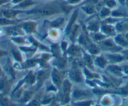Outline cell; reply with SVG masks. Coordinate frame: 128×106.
<instances>
[{
	"label": "cell",
	"mask_w": 128,
	"mask_h": 106,
	"mask_svg": "<svg viewBox=\"0 0 128 106\" xmlns=\"http://www.w3.org/2000/svg\"><path fill=\"white\" fill-rule=\"evenodd\" d=\"M23 26L28 32H31V31H32L34 29V24L32 23H24Z\"/></svg>",
	"instance_id": "cell-11"
},
{
	"label": "cell",
	"mask_w": 128,
	"mask_h": 106,
	"mask_svg": "<svg viewBox=\"0 0 128 106\" xmlns=\"http://www.w3.org/2000/svg\"><path fill=\"white\" fill-rule=\"evenodd\" d=\"M6 54V53H5L4 52H2V51H0V56L1 55H5Z\"/></svg>",
	"instance_id": "cell-24"
},
{
	"label": "cell",
	"mask_w": 128,
	"mask_h": 106,
	"mask_svg": "<svg viewBox=\"0 0 128 106\" xmlns=\"http://www.w3.org/2000/svg\"><path fill=\"white\" fill-rule=\"evenodd\" d=\"M20 12L14 10H6L3 12V14L4 17L7 18H11L14 17Z\"/></svg>",
	"instance_id": "cell-5"
},
{
	"label": "cell",
	"mask_w": 128,
	"mask_h": 106,
	"mask_svg": "<svg viewBox=\"0 0 128 106\" xmlns=\"http://www.w3.org/2000/svg\"><path fill=\"white\" fill-rule=\"evenodd\" d=\"M70 77L72 80L76 82H80L82 80V77L80 72L77 70H74L70 72Z\"/></svg>",
	"instance_id": "cell-3"
},
{
	"label": "cell",
	"mask_w": 128,
	"mask_h": 106,
	"mask_svg": "<svg viewBox=\"0 0 128 106\" xmlns=\"http://www.w3.org/2000/svg\"><path fill=\"white\" fill-rule=\"evenodd\" d=\"M60 12V8L54 5H45L38 8H35L29 11L28 13L30 14H36L42 16H50L52 14H56Z\"/></svg>",
	"instance_id": "cell-1"
},
{
	"label": "cell",
	"mask_w": 128,
	"mask_h": 106,
	"mask_svg": "<svg viewBox=\"0 0 128 106\" xmlns=\"http://www.w3.org/2000/svg\"><path fill=\"white\" fill-rule=\"evenodd\" d=\"M97 62H98V65H99V66H101V67H103L106 64L105 60H104L102 58H98Z\"/></svg>",
	"instance_id": "cell-16"
},
{
	"label": "cell",
	"mask_w": 128,
	"mask_h": 106,
	"mask_svg": "<svg viewBox=\"0 0 128 106\" xmlns=\"http://www.w3.org/2000/svg\"><path fill=\"white\" fill-rule=\"evenodd\" d=\"M13 55H14V57H15V58L16 59V60H20V61L21 56H20V54H18L17 52H13Z\"/></svg>",
	"instance_id": "cell-19"
},
{
	"label": "cell",
	"mask_w": 128,
	"mask_h": 106,
	"mask_svg": "<svg viewBox=\"0 0 128 106\" xmlns=\"http://www.w3.org/2000/svg\"><path fill=\"white\" fill-rule=\"evenodd\" d=\"M63 22H64V19H63L62 18H57V19L55 20V21H54V22L52 23V25L53 26L56 27L60 25Z\"/></svg>",
	"instance_id": "cell-10"
},
{
	"label": "cell",
	"mask_w": 128,
	"mask_h": 106,
	"mask_svg": "<svg viewBox=\"0 0 128 106\" xmlns=\"http://www.w3.org/2000/svg\"><path fill=\"white\" fill-rule=\"evenodd\" d=\"M28 106H40V103L37 100H35L31 102L28 105Z\"/></svg>",
	"instance_id": "cell-18"
},
{
	"label": "cell",
	"mask_w": 128,
	"mask_h": 106,
	"mask_svg": "<svg viewBox=\"0 0 128 106\" xmlns=\"http://www.w3.org/2000/svg\"><path fill=\"white\" fill-rule=\"evenodd\" d=\"M71 88V84L68 80H65L63 82V92L64 95L68 96L70 90Z\"/></svg>",
	"instance_id": "cell-4"
},
{
	"label": "cell",
	"mask_w": 128,
	"mask_h": 106,
	"mask_svg": "<svg viewBox=\"0 0 128 106\" xmlns=\"http://www.w3.org/2000/svg\"><path fill=\"white\" fill-rule=\"evenodd\" d=\"M92 104L91 101H86V102H81L79 103L75 104V106H90Z\"/></svg>",
	"instance_id": "cell-14"
},
{
	"label": "cell",
	"mask_w": 128,
	"mask_h": 106,
	"mask_svg": "<svg viewBox=\"0 0 128 106\" xmlns=\"http://www.w3.org/2000/svg\"><path fill=\"white\" fill-rule=\"evenodd\" d=\"M77 15H78V11L76 10V12H75L74 13L73 15H72V18H71V19H70V21L69 24H68V27H67V32H68V31H69L70 30V28H71V27H72V24H73L74 22L75 21H76V18H77Z\"/></svg>",
	"instance_id": "cell-7"
},
{
	"label": "cell",
	"mask_w": 128,
	"mask_h": 106,
	"mask_svg": "<svg viewBox=\"0 0 128 106\" xmlns=\"http://www.w3.org/2000/svg\"><path fill=\"white\" fill-rule=\"evenodd\" d=\"M119 2H120V3H122V4H123V3H124V2H125V1H126V0H119Z\"/></svg>",
	"instance_id": "cell-25"
},
{
	"label": "cell",
	"mask_w": 128,
	"mask_h": 106,
	"mask_svg": "<svg viewBox=\"0 0 128 106\" xmlns=\"http://www.w3.org/2000/svg\"><path fill=\"white\" fill-rule=\"evenodd\" d=\"M6 1H7V0H0V5L3 4V3H5Z\"/></svg>",
	"instance_id": "cell-23"
},
{
	"label": "cell",
	"mask_w": 128,
	"mask_h": 106,
	"mask_svg": "<svg viewBox=\"0 0 128 106\" xmlns=\"http://www.w3.org/2000/svg\"><path fill=\"white\" fill-rule=\"evenodd\" d=\"M110 13V11H109V8H104L101 11H100V16L102 17H105L106 16L109 15Z\"/></svg>",
	"instance_id": "cell-13"
},
{
	"label": "cell",
	"mask_w": 128,
	"mask_h": 106,
	"mask_svg": "<svg viewBox=\"0 0 128 106\" xmlns=\"http://www.w3.org/2000/svg\"><path fill=\"white\" fill-rule=\"evenodd\" d=\"M1 74H2V71H1V70H0V76H1Z\"/></svg>",
	"instance_id": "cell-26"
},
{
	"label": "cell",
	"mask_w": 128,
	"mask_h": 106,
	"mask_svg": "<svg viewBox=\"0 0 128 106\" xmlns=\"http://www.w3.org/2000/svg\"><path fill=\"white\" fill-rule=\"evenodd\" d=\"M14 40H15V41H16L17 42H18V43H22V42H23V40H22V38H17V39H14Z\"/></svg>",
	"instance_id": "cell-22"
},
{
	"label": "cell",
	"mask_w": 128,
	"mask_h": 106,
	"mask_svg": "<svg viewBox=\"0 0 128 106\" xmlns=\"http://www.w3.org/2000/svg\"><path fill=\"white\" fill-rule=\"evenodd\" d=\"M4 87H5V82L4 80L0 81V90L4 89Z\"/></svg>",
	"instance_id": "cell-20"
},
{
	"label": "cell",
	"mask_w": 128,
	"mask_h": 106,
	"mask_svg": "<svg viewBox=\"0 0 128 106\" xmlns=\"http://www.w3.org/2000/svg\"><path fill=\"white\" fill-rule=\"evenodd\" d=\"M102 30L106 32V33H110L112 31V29L110 26H103Z\"/></svg>",
	"instance_id": "cell-17"
},
{
	"label": "cell",
	"mask_w": 128,
	"mask_h": 106,
	"mask_svg": "<svg viewBox=\"0 0 128 106\" xmlns=\"http://www.w3.org/2000/svg\"><path fill=\"white\" fill-rule=\"evenodd\" d=\"M82 9H83V10L86 13H87V14H92V13H94V11H95L94 7L90 5L82 7Z\"/></svg>",
	"instance_id": "cell-9"
},
{
	"label": "cell",
	"mask_w": 128,
	"mask_h": 106,
	"mask_svg": "<svg viewBox=\"0 0 128 106\" xmlns=\"http://www.w3.org/2000/svg\"><path fill=\"white\" fill-rule=\"evenodd\" d=\"M34 2H32V0H24L22 3H20L18 5L19 8H26V7L30 6H32V4H34Z\"/></svg>",
	"instance_id": "cell-8"
},
{
	"label": "cell",
	"mask_w": 128,
	"mask_h": 106,
	"mask_svg": "<svg viewBox=\"0 0 128 106\" xmlns=\"http://www.w3.org/2000/svg\"><path fill=\"white\" fill-rule=\"evenodd\" d=\"M106 3L107 6L109 8H113L116 6V2L114 0H107Z\"/></svg>",
	"instance_id": "cell-15"
},
{
	"label": "cell",
	"mask_w": 128,
	"mask_h": 106,
	"mask_svg": "<svg viewBox=\"0 0 128 106\" xmlns=\"http://www.w3.org/2000/svg\"><path fill=\"white\" fill-rule=\"evenodd\" d=\"M88 96V94L84 90H76L73 93V97L75 98H81L82 97H86V96Z\"/></svg>",
	"instance_id": "cell-6"
},
{
	"label": "cell",
	"mask_w": 128,
	"mask_h": 106,
	"mask_svg": "<svg viewBox=\"0 0 128 106\" xmlns=\"http://www.w3.org/2000/svg\"><path fill=\"white\" fill-rule=\"evenodd\" d=\"M0 105H2V106H10V102L6 98H0Z\"/></svg>",
	"instance_id": "cell-12"
},
{
	"label": "cell",
	"mask_w": 128,
	"mask_h": 106,
	"mask_svg": "<svg viewBox=\"0 0 128 106\" xmlns=\"http://www.w3.org/2000/svg\"><path fill=\"white\" fill-rule=\"evenodd\" d=\"M23 0H13V2L14 3H22Z\"/></svg>",
	"instance_id": "cell-21"
},
{
	"label": "cell",
	"mask_w": 128,
	"mask_h": 106,
	"mask_svg": "<svg viewBox=\"0 0 128 106\" xmlns=\"http://www.w3.org/2000/svg\"><path fill=\"white\" fill-rule=\"evenodd\" d=\"M52 80L54 84L56 87H58L61 86L62 82V76L56 70H54V72H52Z\"/></svg>",
	"instance_id": "cell-2"
}]
</instances>
